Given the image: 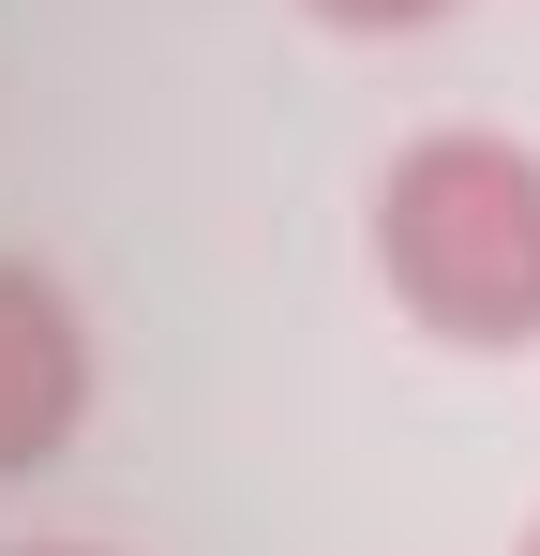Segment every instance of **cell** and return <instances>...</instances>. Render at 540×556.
Here are the masks:
<instances>
[{"label":"cell","instance_id":"obj_3","mask_svg":"<svg viewBox=\"0 0 540 556\" xmlns=\"http://www.w3.org/2000/svg\"><path fill=\"white\" fill-rule=\"evenodd\" d=\"M300 15H331V30H436L450 0H300Z\"/></svg>","mask_w":540,"mask_h":556},{"label":"cell","instance_id":"obj_1","mask_svg":"<svg viewBox=\"0 0 540 556\" xmlns=\"http://www.w3.org/2000/svg\"><path fill=\"white\" fill-rule=\"evenodd\" d=\"M375 271L436 346H540V151L526 136H406L375 181Z\"/></svg>","mask_w":540,"mask_h":556},{"label":"cell","instance_id":"obj_2","mask_svg":"<svg viewBox=\"0 0 540 556\" xmlns=\"http://www.w3.org/2000/svg\"><path fill=\"white\" fill-rule=\"evenodd\" d=\"M76 421H90V316H76L61 271L0 256V481L61 466Z\"/></svg>","mask_w":540,"mask_h":556},{"label":"cell","instance_id":"obj_4","mask_svg":"<svg viewBox=\"0 0 540 556\" xmlns=\"http://www.w3.org/2000/svg\"><path fill=\"white\" fill-rule=\"evenodd\" d=\"M15 556H90V542H15Z\"/></svg>","mask_w":540,"mask_h":556},{"label":"cell","instance_id":"obj_5","mask_svg":"<svg viewBox=\"0 0 540 556\" xmlns=\"http://www.w3.org/2000/svg\"><path fill=\"white\" fill-rule=\"evenodd\" d=\"M526 556H540V527H526Z\"/></svg>","mask_w":540,"mask_h":556}]
</instances>
